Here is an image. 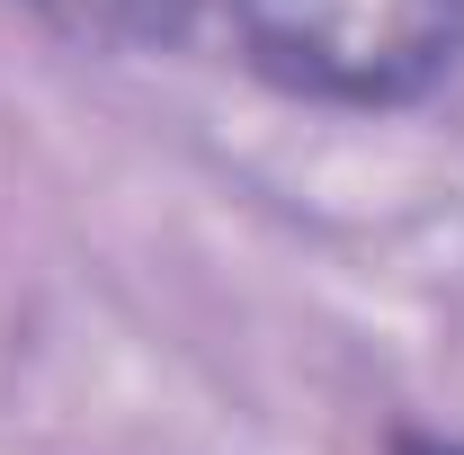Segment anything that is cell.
Wrapping results in <instances>:
<instances>
[{
	"label": "cell",
	"instance_id": "obj_1",
	"mask_svg": "<svg viewBox=\"0 0 464 455\" xmlns=\"http://www.w3.org/2000/svg\"><path fill=\"white\" fill-rule=\"evenodd\" d=\"M241 63L313 108L393 116L464 72V0H224Z\"/></svg>",
	"mask_w": 464,
	"mask_h": 455
},
{
	"label": "cell",
	"instance_id": "obj_2",
	"mask_svg": "<svg viewBox=\"0 0 464 455\" xmlns=\"http://www.w3.org/2000/svg\"><path fill=\"white\" fill-rule=\"evenodd\" d=\"M27 9H45L54 27L90 36V45H170L197 0H27Z\"/></svg>",
	"mask_w": 464,
	"mask_h": 455
},
{
	"label": "cell",
	"instance_id": "obj_3",
	"mask_svg": "<svg viewBox=\"0 0 464 455\" xmlns=\"http://www.w3.org/2000/svg\"><path fill=\"white\" fill-rule=\"evenodd\" d=\"M393 455H464V447H456V438H429V429H402Z\"/></svg>",
	"mask_w": 464,
	"mask_h": 455
}]
</instances>
